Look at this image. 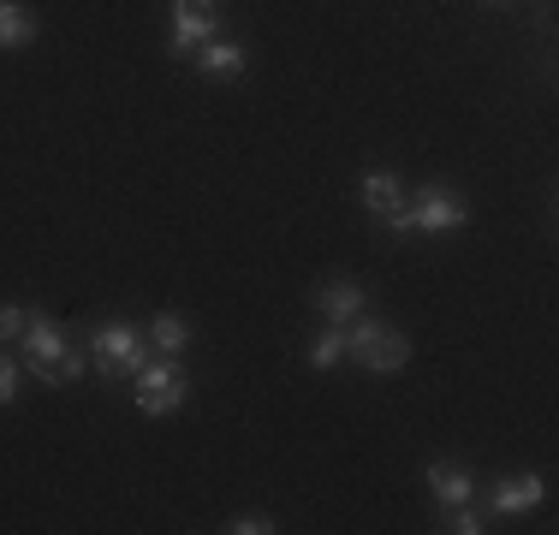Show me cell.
Returning a JSON list of instances; mask_svg holds the SVG:
<instances>
[{
	"mask_svg": "<svg viewBox=\"0 0 559 535\" xmlns=\"http://www.w3.org/2000/svg\"><path fill=\"white\" fill-rule=\"evenodd\" d=\"M84 345H90V374L102 387H126L138 381V369L150 364V340H143V321L131 316H102L84 328Z\"/></svg>",
	"mask_w": 559,
	"mask_h": 535,
	"instance_id": "1",
	"label": "cell"
},
{
	"mask_svg": "<svg viewBox=\"0 0 559 535\" xmlns=\"http://www.w3.org/2000/svg\"><path fill=\"white\" fill-rule=\"evenodd\" d=\"M345 364H357L364 374H399L411 364V340L388 316L364 310L357 321H345Z\"/></svg>",
	"mask_w": 559,
	"mask_h": 535,
	"instance_id": "2",
	"label": "cell"
},
{
	"mask_svg": "<svg viewBox=\"0 0 559 535\" xmlns=\"http://www.w3.org/2000/svg\"><path fill=\"white\" fill-rule=\"evenodd\" d=\"M131 405L143 411V417H179L185 405H191V369H185V357H162L150 352V364L138 369V381H131Z\"/></svg>",
	"mask_w": 559,
	"mask_h": 535,
	"instance_id": "3",
	"label": "cell"
},
{
	"mask_svg": "<svg viewBox=\"0 0 559 535\" xmlns=\"http://www.w3.org/2000/svg\"><path fill=\"white\" fill-rule=\"evenodd\" d=\"M405 214H411V233H429V238H441V233H464V226L476 221L471 197H464L459 185H447V179L411 185V191H405Z\"/></svg>",
	"mask_w": 559,
	"mask_h": 535,
	"instance_id": "4",
	"label": "cell"
},
{
	"mask_svg": "<svg viewBox=\"0 0 559 535\" xmlns=\"http://www.w3.org/2000/svg\"><path fill=\"white\" fill-rule=\"evenodd\" d=\"M476 500H483L488 518H530L548 500V476L542 471H500V476L476 482Z\"/></svg>",
	"mask_w": 559,
	"mask_h": 535,
	"instance_id": "5",
	"label": "cell"
},
{
	"mask_svg": "<svg viewBox=\"0 0 559 535\" xmlns=\"http://www.w3.org/2000/svg\"><path fill=\"white\" fill-rule=\"evenodd\" d=\"M66 345H72V328H66L60 316H48V310H31V316H24L19 364H24V374H31V381L48 387V374H55V364H60Z\"/></svg>",
	"mask_w": 559,
	"mask_h": 535,
	"instance_id": "6",
	"label": "cell"
},
{
	"mask_svg": "<svg viewBox=\"0 0 559 535\" xmlns=\"http://www.w3.org/2000/svg\"><path fill=\"white\" fill-rule=\"evenodd\" d=\"M226 31V0H173L167 24V60H191L209 36Z\"/></svg>",
	"mask_w": 559,
	"mask_h": 535,
	"instance_id": "7",
	"label": "cell"
},
{
	"mask_svg": "<svg viewBox=\"0 0 559 535\" xmlns=\"http://www.w3.org/2000/svg\"><path fill=\"white\" fill-rule=\"evenodd\" d=\"M310 310L322 321H334V328H345V321H357L369 310V286L357 274H328L310 286Z\"/></svg>",
	"mask_w": 559,
	"mask_h": 535,
	"instance_id": "8",
	"label": "cell"
},
{
	"mask_svg": "<svg viewBox=\"0 0 559 535\" xmlns=\"http://www.w3.org/2000/svg\"><path fill=\"white\" fill-rule=\"evenodd\" d=\"M476 464H464V459H429L423 464V488H429V500L441 506H464V500H476Z\"/></svg>",
	"mask_w": 559,
	"mask_h": 535,
	"instance_id": "9",
	"label": "cell"
},
{
	"mask_svg": "<svg viewBox=\"0 0 559 535\" xmlns=\"http://www.w3.org/2000/svg\"><path fill=\"white\" fill-rule=\"evenodd\" d=\"M191 66H197V78H209V84H221V78H245L250 72V43L221 31V36H209V43L191 54Z\"/></svg>",
	"mask_w": 559,
	"mask_h": 535,
	"instance_id": "10",
	"label": "cell"
},
{
	"mask_svg": "<svg viewBox=\"0 0 559 535\" xmlns=\"http://www.w3.org/2000/svg\"><path fill=\"white\" fill-rule=\"evenodd\" d=\"M405 191H411V185L399 179L393 167H364V173H357V203H364L369 221H388V214L405 203Z\"/></svg>",
	"mask_w": 559,
	"mask_h": 535,
	"instance_id": "11",
	"label": "cell"
},
{
	"mask_svg": "<svg viewBox=\"0 0 559 535\" xmlns=\"http://www.w3.org/2000/svg\"><path fill=\"white\" fill-rule=\"evenodd\" d=\"M143 340H150V352H162V357H185L197 345V328H191V316H179V310H155L150 321H143Z\"/></svg>",
	"mask_w": 559,
	"mask_h": 535,
	"instance_id": "12",
	"label": "cell"
},
{
	"mask_svg": "<svg viewBox=\"0 0 559 535\" xmlns=\"http://www.w3.org/2000/svg\"><path fill=\"white\" fill-rule=\"evenodd\" d=\"M43 36V12L24 0H0V54H24Z\"/></svg>",
	"mask_w": 559,
	"mask_h": 535,
	"instance_id": "13",
	"label": "cell"
},
{
	"mask_svg": "<svg viewBox=\"0 0 559 535\" xmlns=\"http://www.w3.org/2000/svg\"><path fill=\"white\" fill-rule=\"evenodd\" d=\"M304 364H310L316 374L340 369V364H345V328H334V321H322V328H316V340L304 345Z\"/></svg>",
	"mask_w": 559,
	"mask_h": 535,
	"instance_id": "14",
	"label": "cell"
},
{
	"mask_svg": "<svg viewBox=\"0 0 559 535\" xmlns=\"http://www.w3.org/2000/svg\"><path fill=\"white\" fill-rule=\"evenodd\" d=\"M90 374V345H84V333H72V345L60 352V364L55 374H48V387H78Z\"/></svg>",
	"mask_w": 559,
	"mask_h": 535,
	"instance_id": "15",
	"label": "cell"
},
{
	"mask_svg": "<svg viewBox=\"0 0 559 535\" xmlns=\"http://www.w3.org/2000/svg\"><path fill=\"white\" fill-rule=\"evenodd\" d=\"M441 530H452V535H488V530H495V518L483 512V500H464V506H447V524Z\"/></svg>",
	"mask_w": 559,
	"mask_h": 535,
	"instance_id": "16",
	"label": "cell"
},
{
	"mask_svg": "<svg viewBox=\"0 0 559 535\" xmlns=\"http://www.w3.org/2000/svg\"><path fill=\"white\" fill-rule=\"evenodd\" d=\"M19 393H24V364L7 357V345H0V411L19 405Z\"/></svg>",
	"mask_w": 559,
	"mask_h": 535,
	"instance_id": "17",
	"label": "cell"
},
{
	"mask_svg": "<svg viewBox=\"0 0 559 535\" xmlns=\"http://www.w3.org/2000/svg\"><path fill=\"white\" fill-rule=\"evenodd\" d=\"M221 530L226 535H274V512H233Z\"/></svg>",
	"mask_w": 559,
	"mask_h": 535,
	"instance_id": "18",
	"label": "cell"
},
{
	"mask_svg": "<svg viewBox=\"0 0 559 535\" xmlns=\"http://www.w3.org/2000/svg\"><path fill=\"white\" fill-rule=\"evenodd\" d=\"M24 304H0V345H19V333H24Z\"/></svg>",
	"mask_w": 559,
	"mask_h": 535,
	"instance_id": "19",
	"label": "cell"
},
{
	"mask_svg": "<svg viewBox=\"0 0 559 535\" xmlns=\"http://www.w3.org/2000/svg\"><path fill=\"white\" fill-rule=\"evenodd\" d=\"M483 7H512V0H483Z\"/></svg>",
	"mask_w": 559,
	"mask_h": 535,
	"instance_id": "20",
	"label": "cell"
}]
</instances>
